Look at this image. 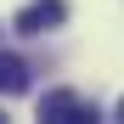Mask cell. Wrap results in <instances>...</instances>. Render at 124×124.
<instances>
[{
  "mask_svg": "<svg viewBox=\"0 0 124 124\" xmlns=\"http://www.w3.org/2000/svg\"><path fill=\"white\" fill-rule=\"evenodd\" d=\"M0 118H6V113H0Z\"/></svg>",
  "mask_w": 124,
  "mask_h": 124,
  "instance_id": "5",
  "label": "cell"
},
{
  "mask_svg": "<svg viewBox=\"0 0 124 124\" xmlns=\"http://www.w3.org/2000/svg\"><path fill=\"white\" fill-rule=\"evenodd\" d=\"M118 118H124V101H118Z\"/></svg>",
  "mask_w": 124,
  "mask_h": 124,
  "instance_id": "4",
  "label": "cell"
},
{
  "mask_svg": "<svg viewBox=\"0 0 124 124\" xmlns=\"http://www.w3.org/2000/svg\"><path fill=\"white\" fill-rule=\"evenodd\" d=\"M39 118L45 124H96V107L79 101L73 90H45L39 96Z\"/></svg>",
  "mask_w": 124,
  "mask_h": 124,
  "instance_id": "1",
  "label": "cell"
},
{
  "mask_svg": "<svg viewBox=\"0 0 124 124\" xmlns=\"http://www.w3.org/2000/svg\"><path fill=\"white\" fill-rule=\"evenodd\" d=\"M62 17H68V0H28L11 28L17 34H51V28H62Z\"/></svg>",
  "mask_w": 124,
  "mask_h": 124,
  "instance_id": "2",
  "label": "cell"
},
{
  "mask_svg": "<svg viewBox=\"0 0 124 124\" xmlns=\"http://www.w3.org/2000/svg\"><path fill=\"white\" fill-rule=\"evenodd\" d=\"M23 90H28V62L0 51V96H23Z\"/></svg>",
  "mask_w": 124,
  "mask_h": 124,
  "instance_id": "3",
  "label": "cell"
}]
</instances>
